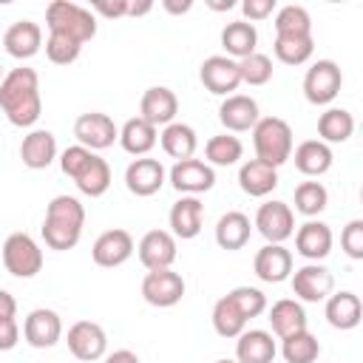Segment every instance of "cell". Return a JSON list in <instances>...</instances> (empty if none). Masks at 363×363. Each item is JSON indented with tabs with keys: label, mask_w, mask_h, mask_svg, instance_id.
Here are the masks:
<instances>
[{
	"label": "cell",
	"mask_w": 363,
	"mask_h": 363,
	"mask_svg": "<svg viewBox=\"0 0 363 363\" xmlns=\"http://www.w3.org/2000/svg\"><path fill=\"white\" fill-rule=\"evenodd\" d=\"M0 108L14 128H31L43 113L40 77L34 68H11L0 82Z\"/></svg>",
	"instance_id": "1"
},
{
	"label": "cell",
	"mask_w": 363,
	"mask_h": 363,
	"mask_svg": "<svg viewBox=\"0 0 363 363\" xmlns=\"http://www.w3.org/2000/svg\"><path fill=\"white\" fill-rule=\"evenodd\" d=\"M82 227H85V207L77 196H54L45 207V218H43V241L45 247L65 252L74 250L82 238Z\"/></svg>",
	"instance_id": "2"
},
{
	"label": "cell",
	"mask_w": 363,
	"mask_h": 363,
	"mask_svg": "<svg viewBox=\"0 0 363 363\" xmlns=\"http://www.w3.org/2000/svg\"><path fill=\"white\" fill-rule=\"evenodd\" d=\"M60 170L74 179L77 190L91 196V199H99L108 193L111 187V167L102 156H96L94 150L82 147V145H71L60 153Z\"/></svg>",
	"instance_id": "3"
},
{
	"label": "cell",
	"mask_w": 363,
	"mask_h": 363,
	"mask_svg": "<svg viewBox=\"0 0 363 363\" xmlns=\"http://www.w3.org/2000/svg\"><path fill=\"white\" fill-rule=\"evenodd\" d=\"M45 26L48 34H62L71 37L74 43L85 45L96 34V17L91 9L71 3V0H54L45 6Z\"/></svg>",
	"instance_id": "4"
},
{
	"label": "cell",
	"mask_w": 363,
	"mask_h": 363,
	"mask_svg": "<svg viewBox=\"0 0 363 363\" xmlns=\"http://www.w3.org/2000/svg\"><path fill=\"white\" fill-rule=\"evenodd\" d=\"M252 147L258 162L281 167L292 159V128L281 116H264L252 128Z\"/></svg>",
	"instance_id": "5"
},
{
	"label": "cell",
	"mask_w": 363,
	"mask_h": 363,
	"mask_svg": "<svg viewBox=\"0 0 363 363\" xmlns=\"http://www.w3.org/2000/svg\"><path fill=\"white\" fill-rule=\"evenodd\" d=\"M3 264L14 278H34L43 269V250L28 233H11L3 241Z\"/></svg>",
	"instance_id": "6"
},
{
	"label": "cell",
	"mask_w": 363,
	"mask_h": 363,
	"mask_svg": "<svg viewBox=\"0 0 363 363\" xmlns=\"http://www.w3.org/2000/svg\"><path fill=\"white\" fill-rule=\"evenodd\" d=\"M343 85V74L337 68V62L332 60H318L312 62V68L303 77V96L312 105H329Z\"/></svg>",
	"instance_id": "7"
},
{
	"label": "cell",
	"mask_w": 363,
	"mask_h": 363,
	"mask_svg": "<svg viewBox=\"0 0 363 363\" xmlns=\"http://www.w3.org/2000/svg\"><path fill=\"white\" fill-rule=\"evenodd\" d=\"M74 136L82 147L88 150H105L111 147L116 139H119V128L113 125V119L108 113H99V111H88V113H79L77 122H74Z\"/></svg>",
	"instance_id": "8"
},
{
	"label": "cell",
	"mask_w": 363,
	"mask_h": 363,
	"mask_svg": "<svg viewBox=\"0 0 363 363\" xmlns=\"http://www.w3.org/2000/svg\"><path fill=\"white\" fill-rule=\"evenodd\" d=\"M252 227H258L267 244H284L289 235H295V213L284 201H264L255 213Z\"/></svg>",
	"instance_id": "9"
},
{
	"label": "cell",
	"mask_w": 363,
	"mask_h": 363,
	"mask_svg": "<svg viewBox=\"0 0 363 363\" xmlns=\"http://www.w3.org/2000/svg\"><path fill=\"white\" fill-rule=\"evenodd\" d=\"M65 343H68V352H71L77 360H82V363L99 360V357H105V352H108V335H105V329H102L99 323H94V320H77V323L68 329Z\"/></svg>",
	"instance_id": "10"
},
{
	"label": "cell",
	"mask_w": 363,
	"mask_h": 363,
	"mask_svg": "<svg viewBox=\"0 0 363 363\" xmlns=\"http://www.w3.org/2000/svg\"><path fill=\"white\" fill-rule=\"evenodd\" d=\"M170 184L182 193V196H199V193H207L213 190L216 184V170L201 162V159H184V162H176L167 173Z\"/></svg>",
	"instance_id": "11"
},
{
	"label": "cell",
	"mask_w": 363,
	"mask_h": 363,
	"mask_svg": "<svg viewBox=\"0 0 363 363\" xmlns=\"http://www.w3.org/2000/svg\"><path fill=\"white\" fill-rule=\"evenodd\" d=\"M182 295H184V278L173 269H153L142 281V298L150 306H159V309L176 306Z\"/></svg>",
	"instance_id": "12"
},
{
	"label": "cell",
	"mask_w": 363,
	"mask_h": 363,
	"mask_svg": "<svg viewBox=\"0 0 363 363\" xmlns=\"http://www.w3.org/2000/svg\"><path fill=\"white\" fill-rule=\"evenodd\" d=\"M199 79L201 85L216 94V96H230L238 85H241V74H238V62L224 57V54H216V57H207L199 68Z\"/></svg>",
	"instance_id": "13"
},
{
	"label": "cell",
	"mask_w": 363,
	"mask_h": 363,
	"mask_svg": "<svg viewBox=\"0 0 363 363\" xmlns=\"http://www.w3.org/2000/svg\"><path fill=\"white\" fill-rule=\"evenodd\" d=\"M164 179H167L164 164H162L159 159H150V156L133 159V162L128 164V170H125V187H128L133 196H139V199L156 196V193L162 190Z\"/></svg>",
	"instance_id": "14"
},
{
	"label": "cell",
	"mask_w": 363,
	"mask_h": 363,
	"mask_svg": "<svg viewBox=\"0 0 363 363\" xmlns=\"http://www.w3.org/2000/svg\"><path fill=\"white\" fill-rule=\"evenodd\" d=\"M133 250H136V247H133V235H130L128 230L113 227V230H105V233L94 241L91 258H94L96 267L113 269V267H122V264L133 255Z\"/></svg>",
	"instance_id": "15"
},
{
	"label": "cell",
	"mask_w": 363,
	"mask_h": 363,
	"mask_svg": "<svg viewBox=\"0 0 363 363\" xmlns=\"http://www.w3.org/2000/svg\"><path fill=\"white\" fill-rule=\"evenodd\" d=\"M332 289H335V275L323 264H303L301 269L292 272V292L306 303L326 301Z\"/></svg>",
	"instance_id": "16"
},
{
	"label": "cell",
	"mask_w": 363,
	"mask_h": 363,
	"mask_svg": "<svg viewBox=\"0 0 363 363\" xmlns=\"http://www.w3.org/2000/svg\"><path fill=\"white\" fill-rule=\"evenodd\" d=\"M23 337L28 346L34 349H51L54 343H60L62 337V320L54 309H31L23 320Z\"/></svg>",
	"instance_id": "17"
},
{
	"label": "cell",
	"mask_w": 363,
	"mask_h": 363,
	"mask_svg": "<svg viewBox=\"0 0 363 363\" xmlns=\"http://www.w3.org/2000/svg\"><path fill=\"white\" fill-rule=\"evenodd\" d=\"M136 252H139V261L147 272L170 269L176 261V238L170 235V230H150L142 235Z\"/></svg>",
	"instance_id": "18"
},
{
	"label": "cell",
	"mask_w": 363,
	"mask_h": 363,
	"mask_svg": "<svg viewBox=\"0 0 363 363\" xmlns=\"http://www.w3.org/2000/svg\"><path fill=\"white\" fill-rule=\"evenodd\" d=\"M176 113H179V99H176V94L170 91V88H164V85H153V88H147L145 94H142V99H139V116L145 119V122H150L153 128H164V125H170V122H176Z\"/></svg>",
	"instance_id": "19"
},
{
	"label": "cell",
	"mask_w": 363,
	"mask_h": 363,
	"mask_svg": "<svg viewBox=\"0 0 363 363\" xmlns=\"http://www.w3.org/2000/svg\"><path fill=\"white\" fill-rule=\"evenodd\" d=\"M170 235L173 238H182V241H190L201 233V224H204V204L199 196H182L173 207H170Z\"/></svg>",
	"instance_id": "20"
},
{
	"label": "cell",
	"mask_w": 363,
	"mask_h": 363,
	"mask_svg": "<svg viewBox=\"0 0 363 363\" xmlns=\"http://www.w3.org/2000/svg\"><path fill=\"white\" fill-rule=\"evenodd\" d=\"M218 119L227 130L233 133H244V130H252L255 122L261 119L258 113V102L247 94H230L224 96V102L218 105Z\"/></svg>",
	"instance_id": "21"
},
{
	"label": "cell",
	"mask_w": 363,
	"mask_h": 363,
	"mask_svg": "<svg viewBox=\"0 0 363 363\" xmlns=\"http://www.w3.org/2000/svg\"><path fill=\"white\" fill-rule=\"evenodd\" d=\"M332 241H335V238H332L329 224L315 221V218L303 221V224L298 227V233H295V250H298V255H303L309 264L323 261V258L332 252Z\"/></svg>",
	"instance_id": "22"
},
{
	"label": "cell",
	"mask_w": 363,
	"mask_h": 363,
	"mask_svg": "<svg viewBox=\"0 0 363 363\" xmlns=\"http://www.w3.org/2000/svg\"><path fill=\"white\" fill-rule=\"evenodd\" d=\"M252 269L264 284H281L292 275V252L284 244H264L255 252Z\"/></svg>",
	"instance_id": "23"
},
{
	"label": "cell",
	"mask_w": 363,
	"mask_h": 363,
	"mask_svg": "<svg viewBox=\"0 0 363 363\" xmlns=\"http://www.w3.org/2000/svg\"><path fill=\"white\" fill-rule=\"evenodd\" d=\"M3 45L14 60H31L43 48V28L34 20H17L6 28Z\"/></svg>",
	"instance_id": "24"
},
{
	"label": "cell",
	"mask_w": 363,
	"mask_h": 363,
	"mask_svg": "<svg viewBox=\"0 0 363 363\" xmlns=\"http://www.w3.org/2000/svg\"><path fill=\"white\" fill-rule=\"evenodd\" d=\"M278 346L264 329H244L235 340V363H272Z\"/></svg>",
	"instance_id": "25"
},
{
	"label": "cell",
	"mask_w": 363,
	"mask_h": 363,
	"mask_svg": "<svg viewBox=\"0 0 363 363\" xmlns=\"http://www.w3.org/2000/svg\"><path fill=\"white\" fill-rule=\"evenodd\" d=\"M238 187L252 199H264L278 187V167L250 159L238 167Z\"/></svg>",
	"instance_id": "26"
},
{
	"label": "cell",
	"mask_w": 363,
	"mask_h": 363,
	"mask_svg": "<svg viewBox=\"0 0 363 363\" xmlns=\"http://www.w3.org/2000/svg\"><path fill=\"white\" fill-rule=\"evenodd\" d=\"M20 159L31 170H45L57 159V136L51 130H31L20 142Z\"/></svg>",
	"instance_id": "27"
},
{
	"label": "cell",
	"mask_w": 363,
	"mask_h": 363,
	"mask_svg": "<svg viewBox=\"0 0 363 363\" xmlns=\"http://www.w3.org/2000/svg\"><path fill=\"white\" fill-rule=\"evenodd\" d=\"M360 318H363V303H360V298L354 292L343 289V292H335V295L326 298V320H329V326H335L340 332H349V329H354L360 323Z\"/></svg>",
	"instance_id": "28"
},
{
	"label": "cell",
	"mask_w": 363,
	"mask_h": 363,
	"mask_svg": "<svg viewBox=\"0 0 363 363\" xmlns=\"http://www.w3.org/2000/svg\"><path fill=\"white\" fill-rule=\"evenodd\" d=\"M156 142H159V128H153L142 116H133L119 128V145L130 156H147L156 147Z\"/></svg>",
	"instance_id": "29"
},
{
	"label": "cell",
	"mask_w": 363,
	"mask_h": 363,
	"mask_svg": "<svg viewBox=\"0 0 363 363\" xmlns=\"http://www.w3.org/2000/svg\"><path fill=\"white\" fill-rule=\"evenodd\" d=\"M255 45H258V31H255L252 23L235 20V23H227L221 28V48L227 51L224 57H230L235 62L244 60V57H250L255 51Z\"/></svg>",
	"instance_id": "30"
},
{
	"label": "cell",
	"mask_w": 363,
	"mask_h": 363,
	"mask_svg": "<svg viewBox=\"0 0 363 363\" xmlns=\"http://www.w3.org/2000/svg\"><path fill=\"white\" fill-rule=\"evenodd\" d=\"M250 235H252V224L250 216H244L241 210H227L216 224V244L221 250H241L247 247Z\"/></svg>",
	"instance_id": "31"
},
{
	"label": "cell",
	"mask_w": 363,
	"mask_h": 363,
	"mask_svg": "<svg viewBox=\"0 0 363 363\" xmlns=\"http://www.w3.org/2000/svg\"><path fill=\"white\" fill-rule=\"evenodd\" d=\"M269 326H272V332L281 340L284 337H292V335H298V332L306 329V312H303V306L298 301L281 298V301H275L269 306Z\"/></svg>",
	"instance_id": "32"
},
{
	"label": "cell",
	"mask_w": 363,
	"mask_h": 363,
	"mask_svg": "<svg viewBox=\"0 0 363 363\" xmlns=\"http://www.w3.org/2000/svg\"><path fill=\"white\" fill-rule=\"evenodd\" d=\"M332 159H335L332 156V147L323 145L320 139H306V142H301L295 147V167L303 176H309V179L323 176L332 167Z\"/></svg>",
	"instance_id": "33"
},
{
	"label": "cell",
	"mask_w": 363,
	"mask_h": 363,
	"mask_svg": "<svg viewBox=\"0 0 363 363\" xmlns=\"http://www.w3.org/2000/svg\"><path fill=\"white\" fill-rule=\"evenodd\" d=\"M159 142H162V150L176 159V162H184V159H193L196 147H199V139H196V130L184 122H170L164 125V130L159 133Z\"/></svg>",
	"instance_id": "34"
},
{
	"label": "cell",
	"mask_w": 363,
	"mask_h": 363,
	"mask_svg": "<svg viewBox=\"0 0 363 363\" xmlns=\"http://www.w3.org/2000/svg\"><path fill=\"white\" fill-rule=\"evenodd\" d=\"M354 133V116L346 108H326L318 116V136L323 145L346 142Z\"/></svg>",
	"instance_id": "35"
},
{
	"label": "cell",
	"mask_w": 363,
	"mask_h": 363,
	"mask_svg": "<svg viewBox=\"0 0 363 363\" xmlns=\"http://www.w3.org/2000/svg\"><path fill=\"white\" fill-rule=\"evenodd\" d=\"M272 51L284 65H303L315 51V40L312 34H275Z\"/></svg>",
	"instance_id": "36"
},
{
	"label": "cell",
	"mask_w": 363,
	"mask_h": 363,
	"mask_svg": "<svg viewBox=\"0 0 363 363\" xmlns=\"http://www.w3.org/2000/svg\"><path fill=\"white\" fill-rule=\"evenodd\" d=\"M247 323L250 320L230 301V295H224V298L216 301V306H213V329H216V335H221V337H238L247 329Z\"/></svg>",
	"instance_id": "37"
},
{
	"label": "cell",
	"mask_w": 363,
	"mask_h": 363,
	"mask_svg": "<svg viewBox=\"0 0 363 363\" xmlns=\"http://www.w3.org/2000/svg\"><path fill=\"white\" fill-rule=\"evenodd\" d=\"M244 153V145L238 136H230V133H218V136H210L207 145H204V156H207V164L213 167H230L241 159Z\"/></svg>",
	"instance_id": "38"
},
{
	"label": "cell",
	"mask_w": 363,
	"mask_h": 363,
	"mask_svg": "<svg viewBox=\"0 0 363 363\" xmlns=\"http://www.w3.org/2000/svg\"><path fill=\"white\" fill-rule=\"evenodd\" d=\"M281 354L286 363H315L320 354V343L309 329H303V332L281 340Z\"/></svg>",
	"instance_id": "39"
},
{
	"label": "cell",
	"mask_w": 363,
	"mask_h": 363,
	"mask_svg": "<svg viewBox=\"0 0 363 363\" xmlns=\"http://www.w3.org/2000/svg\"><path fill=\"white\" fill-rule=\"evenodd\" d=\"M326 204H329V193H326V187L320 182H301L295 187V210L301 216L315 218V216H320L326 210Z\"/></svg>",
	"instance_id": "40"
},
{
	"label": "cell",
	"mask_w": 363,
	"mask_h": 363,
	"mask_svg": "<svg viewBox=\"0 0 363 363\" xmlns=\"http://www.w3.org/2000/svg\"><path fill=\"white\" fill-rule=\"evenodd\" d=\"M275 34H312V17L303 6H281L275 11Z\"/></svg>",
	"instance_id": "41"
},
{
	"label": "cell",
	"mask_w": 363,
	"mask_h": 363,
	"mask_svg": "<svg viewBox=\"0 0 363 363\" xmlns=\"http://www.w3.org/2000/svg\"><path fill=\"white\" fill-rule=\"evenodd\" d=\"M238 74H241V82L247 85H267L272 79V60L261 51H252L250 57L238 60Z\"/></svg>",
	"instance_id": "42"
},
{
	"label": "cell",
	"mask_w": 363,
	"mask_h": 363,
	"mask_svg": "<svg viewBox=\"0 0 363 363\" xmlns=\"http://www.w3.org/2000/svg\"><path fill=\"white\" fill-rule=\"evenodd\" d=\"M227 295H230V301L241 309V315H244L247 320H252V318H258V315L267 312V295H264L261 289H255V286H235V289H230Z\"/></svg>",
	"instance_id": "43"
},
{
	"label": "cell",
	"mask_w": 363,
	"mask_h": 363,
	"mask_svg": "<svg viewBox=\"0 0 363 363\" xmlns=\"http://www.w3.org/2000/svg\"><path fill=\"white\" fill-rule=\"evenodd\" d=\"M82 45L74 43L71 37H62V34H48L45 40V57L54 62V65H71L77 57H79Z\"/></svg>",
	"instance_id": "44"
},
{
	"label": "cell",
	"mask_w": 363,
	"mask_h": 363,
	"mask_svg": "<svg viewBox=\"0 0 363 363\" xmlns=\"http://www.w3.org/2000/svg\"><path fill=\"white\" fill-rule=\"evenodd\" d=\"M340 247L352 261L363 258V218H352L340 233Z\"/></svg>",
	"instance_id": "45"
},
{
	"label": "cell",
	"mask_w": 363,
	"mask_h": 363,
	"mask_svg": "<svg viewBox=\"0 0 363 363\" xmlns=\"http://www.w3.org/2000/svg\"><path fill=\"white\" fill-rule=\"evenodd\" d=\"M241 11H244L247 23H252V20H267L272 11H278V6H275V0H244Z\"/></svg>",
	"instance_id": "46"
},
{
	"label": "cell",
	"mask_w": 363,
	"mask_h": 363,
	"mask_svg": "<svg viewBox=\"0 0 363 363\" xmlns=\"http://www.w3.org/2000/svg\"><path fill=\"white\" fill-rule=\"evenodd\" d=\"M20 340V326L14 318H0V352L14 349Z\"/></svg>",
	"instance_id": "47"
},
{
	"label": "cell",
	"mask_w": 363,
	"mask_h": 363,
	"mask_svg": "<svg viewBox=\"0 0 363 363\" xmlns=\"http://www.w3.org/2000/svg\"><path fill=\"white\" fill-rule=\"evenodd\" d=\"M128 6H130L128 0H113V3H111V0H94V3H91L94 11H99L102 17H111V20L125 17V14H128Z\"/></svg>",
	"instance_id": "48"
},
{
	"label": "cell",
	"mask_w": 363,
	"mask_h": 363,
	"mask_svg": "<svg viewBox=\"0 0 363 363\" xmlns=\"http://www.w3.org/2000/svg\"><path fill=\"white\" fill-rule=\"evenodd\" d=\"M17 315V301L11 292L0 289V318H14Z\"/></svg>",
	"instance_id": "49"
},
{
	"label": "cell",
	"mask_w": 363,
	"mask_h": 363,
	"mask_svg": "<svg viewBox=\"0 0 363 363\" xmlns=\"http://www.w3.org/2000/svg\"><path fill=\"white\" fill-rule=\"evenodd\" d=\"M105 363H142V360H139V354L130 352V349H116V352H111V354L105 357Z\"/></svg>",
	"instance_id": "50"
},
{
	"label": "cell",
	"mask_w": 363,
	"mask_h": 363,
	"mask_svg": "<svg viewBox=\"0 0 363 363\" xmlns=\"http://www.w3.org/2000/svg\"><path fill=\"white\" fill-rule=\"evenodd\" d=\"M162 6H164L170 14H184V11H190V9H193V3H190V0H184V3H173V0H164Z\"/></svg>",
	"instance_id": "51"
},
{
	"label": "cell",
	"mask_w": 363,
	"mask_h": 363,
	"mask_svg": "<svg viewBox=\"0 0 363 363\" xmlns=\"http://www.w3.org/2000/svg\"><path fill=\"white\" fill-rule=\"evenodd\" d=\"M150 9H153V3H150V0H142V3H130V6H128V14H130V17H139V14H147Z\"/></svg>",
	"instance_id": "52"
},
{
	"label": "cell",
	"mask_w": 363,
	"mask_h": 363,
	"mask_svg": "<svg viewBox=\"0 0 363 363\" xmlns=\"http://www.w3.org/2000/svg\"><path fill=\"white\" fill-rule=\"evenodd\" d=\"M235 3L233 0H224V3H210V9H216V11H230Z\"/></svg>",
	"instance_id": "53"
},
{
	"label": "cell",
	"mask_w": 363,
	"mask_h": 363,
	"mask_svg": "<svg viewBox=\"0 0 363 363\" xmlns=\"http://www.w3.org/2000/svg\"><path fill=\"white\" fill-rule=\"evenodd\" d=\"M216 363H235V360H227V357H224V360H216Z\"/></svg>",
	"instance_id": "54"
},
{
	"label": "cell",
	"mask_w": 363,
	"mask_h": 363,
	"mask_svg": "<svg viewBox=\"0 0 363 363\" xmlns=\"http://www.w3.org/2000/svg\"><path fill=\"white\" fill-rule=\"evenodd\" d=\"M0 82H3V65H0Z\"/></svg>",
	"instance_id": "55"
}]
</instances>
